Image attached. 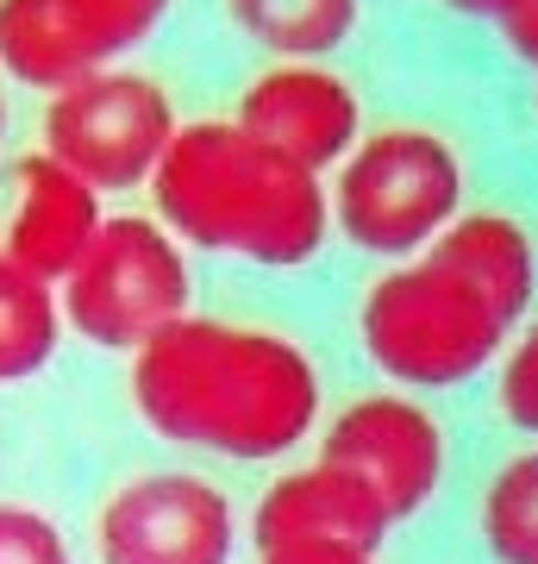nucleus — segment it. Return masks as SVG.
Instances as JSON below:
<instances>
[{
    "instance_id": "obj_1",
    "label": "nucleus",
    "mask_w": 538,
    "mask_h": 564,
    "mask_svg": "<svg viewBox=\"0 0 538 564\" xmlns=\"http://www.w3.org/2000/svg\"><path fill=\"white\" fill-rule=\"evenodd\" d=\"M125 389L157 440L226 464H276L326 426L314 351L263 321L182 314L132 351Z\"/></svg>"
},
{
    "instance_id": "obj_2",
    "label": "nucleus",
    "mask_w": 538,
    "mask_h": 564,
    "mask_svg": "<svg viewBox=\"0 0 538 564\" xmlns=\"http://www.w3.org/2000/svg\"><path fill=\"white\" fill-rule=\"evenodd\" d=\"M157 220L188 251L244 258L257 270H300L332 232V195L307 163L251 139L239 120L182 126L151 176Z\"/></svg>"
},
{
    "instance_id": "obj_3",
    "label": "nucleus",
    "mask_w": 538,
    "mask_h": 564,
    "mask_svg": "<svg viewBox=\"0 0 538 564\" xmlns=\"http://www.w3.org/2000/svg\"><path fill=\"white\" fill-rule=\"evenodd\" d=\"M519 314L488 295L470 270L426 245L419 258L388 263L358 302V345L395 389L414 395H451L495 370L514 345Z\"/></svg>"
},
{
    "instance_id": "obj_4",
    "label": "nucleus",
    "mask_w": 538,
    "mask_h": 564,
    "mask_svg": "<svg viewBox=\"0 0 538 564\" xmlns=\"http://www.w3.org/2000/svg\"><path fill=\"white\" fill-rule=\"evenodd\" d=\"M332 226L363 258L407 263L470 207L463 151L432 126H382L332 170Z\"/></svg>"
},
{
    "instance_id": "obj_5",
    "label": "nucleus",
    "mask_w": 538,
    "mask_h": 564,
    "mask_svg": "<svg viewBox=\"0 0 538 564\" xmlns=\"http://www.w3.org/2000/svg\"><path fill=\"white\" fill-rule=\"evenodd\" d=\"M63 321L100 351H144L163 326L195 314L188 245L157 214H107L95 245L63 276Z\"/></svg>"
},
{
    "instance_id": "obj_6",
    "label": "nucleus",
    "mask_w": 538,
    "mask_h": 564,
    "mask_svg": "<svg viewBox=\"0 0 538 564\" xmlns=\"http://www.w3.org/2000/svg\"><path fill=\"white\" fill-rule=\"evenodd\" d=\"M176 132V101L157 76L95 69L44 101L39 151H51L63 170H76L95 195H132V188H151Z\"/></svg>"
},
{
    "instance_id": "obj_7",
    "label": "nucleus",
    "mask_w": 538,
    "mask_h": 564,
    "mask_svg": "<svg viewBox=\"0 0 538 564\" xmlns=\"http://www.w3.org/2000/svg\"><path fill=\"white\" fill-rule=\"evenodd\" d=\"M319 458L363 477L388 508V521H419L426 508L444 496L451 470H458V440L432 395L414 389H363L344 408L326 414L319 426Z\"/></svg>"
},
{
    "instance_id": "obj_8",
    "label": "nucleus",
    "mask_w": 538,
    "mask_h": 564,
    "mask_svg": "<svg viewBox=\"0 0 538 564\" xmlns=\"http://www.w3.org/2000/svg\"><path fill=\"white\" fill-rule=\"evenodd\" d=\"M100 564H232L239 508L207 470H139L95 514Z\"/></svg>"
},
{
    "instance_id": "obj_9",
    "label": "nucleus",
    "mask_w": 538,
    "mask_h": 564,
    "mask_svg": "<svg viewBox=\"0 0 538 564\" xmlns=\"http://www.w3.org/2000/svg\"><path fill=\"white\" fill-rule=\"evenodd\" d=\"M232 120L251 139L276 144L282 158L307 163L314 176L339 170L363 139V101L332 63H270L239 88Z\"/></svg>"
},
{
    "instance_id": "obj_10",
    "label": "nucleus",
    "mask_w": 538,
    "mask_h": 564,
    "mask_svg": "<svg viewBox=\"0 0 538 564\" xmlns=\"http://www.w3.org/2000/svg\"><path fill=\"white\" fill-rule=\"evenodd\" d=\"M100 226H107L100 195L76 170H63L51 151H25L13 163V214H7V239H0V251L13 263L63 289V276L81 263Z\"/></svg>"
},
{
    "instance_id": "obj_11",
    "label": "nucleus",
    "mask_w": 538,
    "mask_h": 564,
    "mask_svg": "<svg viewBox=\"0 0 538 564\" xmlns=\"http://www.w3.org/2000/svg\"><path fill=\"white\" fill-rule=\"evenodd\" d=\"M388 533H395V521L376 502V489L326 458L282 470L276 484L257 496V508H251V545L344 540V545H370L376 552Z\"/></svg>"
},
{
    "instance_id": "obj_12",
    "label": "nucleus",
    "mask_w": 538,
    "mask_h": 564,
    "mask_svg": "<svg viewBox=\"0 0 538 564\" xmlns=\"http://www.w3.org/2000/svg\"><path fill=\"white\" fill-rule=\"evenodd\" d=\"M470 533L488 564H538V440H514L476 477Z\"/></svg>"
},
{
    "instance_id": "obj_13",
    "label": "nucleus",
    "mask_w": 538,
    "mask_h": 564,
    "mask_svg": "<svg viewBox=\"0 0 538 564\" xmlns=\"http://www.w3.org/2000/svg\"><path fill=\"white\" fill-rule=\"evenodd\" d=\"M220 7L276 63H326L358 32V0H220Z\"/></svg>"
},
{
    "instance_id": "obj_14",
    "label": "nucleus",
    "mask_w": 538,
    "mask_h": 564,
    "mask_svg": "<svg viewBox=\"0 0 538 564\" xmlns=\"http://www.w3.org/2000/svg\"><path fill=\"white\" fill-rule=\"evenodd\" d=\"M63 295L57 282L32 276L25 263L0 251V383H25L63 345Z\"/></svg>"
},
{
    "instance_id": "obj_15",
    "label": "nucleus",
    "mask_w": 538,
    "mask_h": 564,
    "mask_svg": "<svg viewBox=\"0 0 538 564\" xmlns=\"http://www.w3.org/2000/svg\"><path fill=\"white\" fill-rule=\"evenodd\" d=\"M176 0H57L63 25L76 51L88 57V69H120L125 51H139L163 20H169Z\"/></svg>"
},
{
    "instance_id": "obj_16",
    "label": "nucleus",
    "mask_w": 538,
    "mask_h": 564,
    "mask_svg": "<svg viewBox=\"0 0 538 564\" xmlns=\"http://www.w3.org/2000/svg\"><path fill=\"white\" fill-rule=\"evenodd\" d=\"M495 408L514 426V440H538V307L495 364Z\"/></svg>"
},
{
    "instance_id": "obj_17",
    "label": "nucleus",
    "mask_w": 538,
    "mask_h": 564,
    "mask_svg": "<svg viewBox=\"0 0 538 564\" xmlns=\"http://www.w3.org/2000/svg\"><path fill=\"white\" fill-rule=\"evenodd\" d=\"M0 564H76V552L44 508L0 502Z\"/></svg>"
},
{
    "instance_id": "obj_18",
    "label": "nucleus",
    "mask_w": 538,
    "mask_h": 564,
    "mask_svg": "<svg viewBox=\"0 0 538 564\" xmlns=\"http://www.w3.org/2000/svg\"><path fill=\"white\" fill-rule=\"evenodd\" d=\"M257 564H376V552L344 540H288V545H257Z\"/></svg>"
},
{
    "instance_id": "obj_19",
    "label": "nucleus",
    "mask_w": 538,
    "mask_h": 564,
    "mask_svg": "<svg viewBox=\"0 0 538 564\" xmlns=\"http://www.w3.org/2000/svg\"><path fill=\"white\" fill-rule=\"evenodd\" d=\"M495 20H501V32H507V44L538 69V0H501Z\"/></svg>"
},
{
    "instance_id": "obj_20",
    "label": "nucleus",
    "mask_w": 538,
    "mask_h": 564,
    "mask_svg": "<svg viewBox=\"0 0 538 564\" xmlns=\"http://www.w3.org/2000/svg\"><path fill=\"white\" fill-rule=\"evenodd\" d=\"M451 7H463V13H501V0H451Z\"/></svg>"
},
{
    "instance_id": "obj_21",
    "label": "nucleus",
    "mask_w": 538,
    "mask_h": 564,
    "mask_svg": "<svg viewBox=\"0 0 538 564\" xmlns=\"http://www.w3.org/2000/svg\"><path fill=\"white\" fill-rule=\"evenodd\" d=\"M0 144H7V95H0Z\"/></svg>"
}]
</instances>
